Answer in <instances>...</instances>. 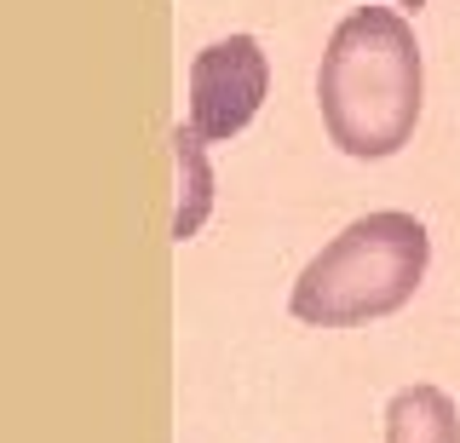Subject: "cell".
I'll list each match as a JSON object with an SVG mask.
<instances>
[{
  "instance_id": "7a4b0ae2",
  "label": "cell",
  "mask_w": 460,
  "mask_h": 443,
  "mask_svg": "<svg viewBox=\"0 0 460 443\" xmlns=\"http://www.w3.org/2000/svg\"><path fill=\"white\" fill-rule=\"evenodd\" d=\"M426 265H431V236L414 213L397 208L363 213L299 270L288 311L316 328H357L368 317H392L426 282Z\"/></svg>"
},
{
  "instance_id": "277c9868",
  "label": "cell",
  "mask_w": 460,
  "mask_h": 443,
  "mask_svg": "<svg viewBox=\"0 0 460 443\" xmlns=\"http://www.w3.org/2000/svg\"><path fill=\"white\" fill-rule=\"evenodd\" d=\"M385 443H460V409L443 385H402L385 403Z\"/></svg>"
},
{
  "instance_id": "5b68a950",
  "label": "cell",
  "mask_w": 460,
  "mask_h": 443,
  "mask_svg": "<svg viewBox=\"0 0 460 443\" xmlns=\"http://www.w3.org/2000/svg\"><path fill=\"white\" fill-rule=\"evenodd\" d=\"M208 138L196 127H172V162H179V213H172V242H190L201 231L213 208V173H208V155H201Z\"/></svg>"
},
{
  "instance_id": "6da1fadb",
  "label": "cell",
  "mask_w": 460,
  "mask_h": 443,
  "mask_svg": "<svg viewBox=\"0 0 460 443\" xmlns=\"http://www.w3.org/2000/svg\"><path fill=\"white\" fill-rule=\"evenodd\" d=\"M426 98V69H420V40L409 18L392 6H357L351 18L334 23L316 64V104H323L328 138L357 155L380 162L397 155L414 138Z\"/></svg>"
},
{
  "instance_id": "8992f818",
  "label": "cell",
  "mask_w": 460,
  "mask_h": 443,
  "mask_svg": "<svg viewBox=\"0 0 460 443\" xmlns=\"http://www.w3.org/2000/svg\"><path fill=\"white\" fill-rule=\"evenodd\" d=\"M402 6H420V0H402Z\"/></svg>"
},
{
  "instance_id": "3957f363",
  "label": "cell",
  "mask_w": 460,
  "mask_h": 443,
  "mask_svg": "<svg viewBox=\"0 0 460 443\" xmlns=\"http://www.w3.org/2000/svg\"><path fill=\"white\" fill-rule=\"evenodd\" d=\"M270 93V58L253 35H225L196 52L190 64V127L208 145H225L259 116Z\"/></svg>"
}]
</instances>
